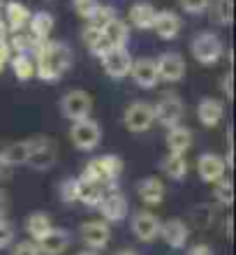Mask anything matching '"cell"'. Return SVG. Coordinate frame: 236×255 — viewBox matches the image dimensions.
<instances>
[{
    "label": "cell",
    "instance_id": "1",
    "mask_svg": "<svg viewBox=\"0 0 236 255\" xmlns=\"http://www.w3.org/2000/svg\"><path fill=\"white\" fill-rule=\"evenodd\" d=\"M35 58V77H40L47 84H56L63 74L72 67V49L63 42L47 40L37 49Z\"/></svg>",
    "mask_w": 236,
    "mask_h": 255
},
{
    "label": "cell",
    "instance_id": "2",
    "mask_svg": "<svg viewBox=\"0 0 236 255\" xmlns=\"http://www.w3.org/2000/svg\"><path fill=\"white\" fill-rule=\"evenodd\" d=\"M121 172H123V160L118 155H114V153L100 155V158H93V160H88L83 165L79 181L81 183H102V186H109V188H116Z\"/></svg>",
    "mask_w": 236,
    "mask_h": 255
},
{
    "label": "cell",
    "instance_id": "3",
    "mask_svg": "<svg viewBox=\"0 0 236 255\" xmlns=\"http://www.w3.org/2000/svg\"><path fill=\"white\" fill-rule=\"evenodd\" d=\"M223 40L218 37L216 33H199L195 35V40L190 44V51L195 56L197 63H202V65H216L220 58H223Z\"/></svg>",
    "mask_w": 236,
    "mask_h": 255
},
{
    "label": "cell",
    "instance_id": "4",
    "mask_svg": "<svg viewBox=\"0 0 236 255\" xmlns=\"http://www.w3.org/2000/svg\"><path fill=\"white\" fill-rule=\"evenodd\" d=\"M28 146H30V155H28V165L37 172H44V169H51L56 165V153L58 148L49 137L44 134H37L33 139H28Z\"/></svg>",
    "mask_w": 236,
    "mask_h": 255
},
{
    "label": "cell",
    "instance_id": "5",
    "mask_svg": "<svg viewBox=\"0 0 236 255\" xmlns=\"http://www.w3.org/2000/svg\"><path fill=\"white\" fill-rule=\"evenodd\" d=\"M93 112V98L86 93V91H68V93L61 98V114L68 119V121H81V119H88Z\"/></svg>",
    "mask_w": 236,
    "mask_h": 255
},
{
    "label": "cell",
    "instance_id": "6",
    "mask_svg": "<svg viewBox=\"0 0 236 255\" xmlns=\"http://www.w3.org/2000/svg\"><path fill=\"white\" fill-rule=\"evenodd\" d=\"M123 123H125V128H128L130 132H149L151 128H153V123H156V112H153V105H149V102H142L137 100L132 102V105H128V109H125V114H123Z\"/></svg>",
    "mask_w": 236,
    "mask_h": 255
},
{
    "label": "cell",
    "instance_id": "7",
    "mask_svg": "<svg viewBox=\"0 0 236 255\" xmlns=\"http://www.w3.org/2000/svg\"><path fill=\"white\" fill-rule=\"evenodd\" d=\"M70 137H72V144H75L79 151H95L102 141V130L97 126V121L93 119H81V121L72 123V130H70Z\"/></svg>",
    "mask_w": 236,
    "mask_h": 255
},
{
    "label": "cell",
    "instance_id": "8",
    "mask_svg": "<svg viewBox=\"0 0 236 255\" xmlns=\"http://www.w3.org/2000/svg\"><path fill=\"white\" fill-rule=\"evenodd\" d=\"M153 112H156V123L169 128L174 126H183V119H185V105L178 95H164L160 98L157 105H153Z\"/></svg>",
    "mask_w": 236,
    "mask_h": 255
},
{
    "label": "cell",
    "instance_id": "9",
    "mask_svg": "<svg viewBox=\"0 0 236 255\" xmlns=\"http://www.w3.org/2000/svg\"><path fill=\"white\" fill-rule=\"evenodd\" d=\"M130 230L142 244H153L160 237V218L151 211H137L130 221Z\"/></svg>",
    "mask_w": 236,
    "mask_h": 255
},
{
    "label": "cell",
    "instance_id": "10",
    "mask_svg": "<svg viewBox=\"0 0 236 255\" xmlns=\"http://www.w3.org/2000/svg\"><path fill=\"white\" fill-rule=\"evenodd\" d=\"M100 61H102L104 72H107L111 79H125V77L130 74V67H132V56H130L128 47L109 49Z\"/></svg>",
    "mask_w": 236,
    "mask_h": 255
},
{
    "label": "cell",
    "instance_id": "11",
    "mask_svg": "<svg viewBox=\"0 0 236 255\" xmlns=\"http://www.w3.org/2000/svg\"><path fill=\"white\" fill-rule=\"evenodd\" d=\"M100 214L104 223H121L130 211V202L121 190H111L104 195V200L100 202Z\"/></svg>",
    "mask_w": 236,
    "mask_h": 255
},
{
    "label": "cell",
    "instance_id": "12",
    "mask_svg": "<svg viewBox=\"0 0 236 255\" xmlns=\"http://www.w3.org/2000/svg\"><path fill=\"white\" fill-rule=\"evenodd\" d=\"M130 77L135 79V84L139 88H151L157 86V65H156V58H149V56H142V58H132V67H130Z\"/></svg>",
    "mask_w": 236,
    "mask_h": 255
},
{
    "label": "cell",
    "instance_id": "13",
    "mask_svg": "<svg viewBox=\"0 0 236 255\" xmlns=\"http://www.w3.org/2000/svg\"><path fill=\"white\" fill-rule=\"evenodd\" d=\"M157 65V77L162 81H181L185 77V58L176 51H164L156 58Z\"/></svg>",
    "mask_w": 236,
    "mask_h": 255
},
{
    "label": "cell",
    "instance_id": "14",
    "mask_svg": "<svg viewBox=\"0 0 236 255\" xmlns=\"http://www.w3.org/2000/svg\"><path fill=\"white\" fill-rule=\"evenodd\" d=\"M160 237L169 249H185L190 239V225L181 218H169V221L160 223Z\"/></svg>",
    "mask_w": 236,
    "mask_h": 255
},
{
    "label": "cell",
    "instance_id": "15",
    "mask_svg": "<svg viewBox=\"0 0 236 255\" xmlns=\"http://www.w3.org/2000/svg\"><path fill=\"white\" fill-rule=\"evenodd\" d=\"M197 172H199V179L204 183H218L227 176V165H225L223 155L216 153H204L199 160H197Z\"/></svg>",
    "mask_w": 236,
    "mask_h": 255
},
{
    "label": "cell",
    "instance_id": "16",
    "mask_svg": "<svg viewBox=\"0 0 236 255\" xmlns=\"http://www.w3.org/2000/svg\"><path fill=\"white\" fill-rule=\"evenodd\" d=\"M111 239V230H109V223L104 221H88L81 225V242L86 244L88 249L100 251L104 249Z\"/></svg>",
    "mask_w": 236,
    "mask_h": 255
},
{
    "label": "cell",
    "instance_id": "17",
    "mask_svg": "<svg viewBox=\"0 0 236 255\" xmlns=\"http://www.w3.org/2000/svg\"><path fill=\"white\" fill-rule=\"evenodd\" d=\"M30 16H33V12H30L23 2H19V0H9V2H5V7H2V21L7 23L9 33H23L28 28Z\"/></svg>",
    "mask_w": 236,
    "mask_h": 255
},
{
    "label": "cell",
    "instance_id": "18",
    "mask_svg": "<svg viewBox=\"0 0 236 255\" xmlns=\"http://www.w3.org/2000/svg\"><path fill=\"white\" fill-rule=\"evenodd\" d=\"M183 28V21L181 16L171 9H162V12L156 14V23H153V30L160 40H176L178 33Z\"/></svg>",
    "mask_w": 236,
    "mask_h": 255
},
{
    "label": "cell",
    "instance_id": "19",
    "mask_svg": "<svg viewBox=\"0 0 236 255\" xmlns=\"http://www.w3.org/2000/svg\"><path fill=\"white\" fill-rule=\"evenodd\" d=\"M40 255H63L70 249V232L63 228H51L47 237L37 242Z\"/></svg>",
    "mask_w": 236,
    "mask_h": 255
},
{
    "label": "cell",
    "instance_id": "20",
    "mask_svg": "<svg viewBox=\"0 0 236 255\" xmlns=\"http://www.w3.org/2000/svg\"><path fill=\"white\" fill-rule=\"evenodd\" d=\"M197 119L204 128H218L225 119V107L223 102L216 100V98H204L199 105H197Z\"/></svg>",
    "mask_w": 236,
    "mask_h": 255
},
{
    "label": "cell",
    "instance_id": "21",
    "mask_svg": "<svg viewBox=\"0 0 236 255\" xmlns=\"http://www.w3.org/2000/svg\"><path fill=\"white\" fill-rule=\"evenodd\" d=\"M164 183L157 179V176H146L142 181L137 183V195H139V200L144 204H149V207H157L162 200H164Z\"/></svg>",
    "mask_w": 236,
    "mask_h": 255
},
{
    "label": "cell",
    "instance_id": "22",
    "mask_svg": "<svg viewBox=\"0 0 236 255\" xmlns=\"http://www.w3.org/2000/svg\"><path fill=\"white\" fill-rule=\"evenodd\" d=\"M167 148L169 153H178V155H185L192 148V141H195V137H192V130L185 126H174L167 130Z\"/></svg>",
    "mask_w": 236,
    "mask_h": 255
},
{
    "label": "cell",
    "instance_id": "23",
    "mask_svg": "<svg viewBox=\"0 0 236 255\" xmlns=\"http://www.w3.org/2000/svg\"><path fill=\"white\" fill-rule=\"evenodd\" d=\"M156 14H157V9L151 5V2L139 0V2H135V5L130 7L128 19H130V23H132L135 28H139V30H153Z\"/></svg>",
    "mask_w": 236,
    "mask_h": 255
},
{
    "label": "cell",
    "instance_id": "24",
    "mask_svg": "<svg viewBox=\"0 0 236 255\" xmlns=\"http://www.w3.org/2000/svg\"><path fill=\"white\" fill-rule=\"evenodd\" d=\"M54 16L49 12H35L28 21V28L26 33L33 37L35 42H47L51 37V30H54Z\"/></svg>",
    "mask_w": 236,
    "mask_h": 255
},
{
    "label": "cell",
    "instance_id": "25",
    "mask_svg": "<svg viewBox=\"0 0 236 255\" xmlns=\"http://www.w3.org/2000/svg\"><path fill=\"white\" fill-rule=\"evenodd\" d=\"M102 35H104V40L109 42L111 49H123L130 40V26L116 16L114 21H109L107 26L102 28Z\"/></svg>",
    "mask_w": 236,
    "mask_h": 255
},
{
    "label": "cell",
    "instance_id": "26",
    "mask_svg": "<svg viewBox=\"0 0 236 255\" xmlns=\"http://www.w3.org/2000/svg\"><path fill=\"white\" fill-rule=\"evenodd\" d=\"M81 40H83V44H86L88 51H90L95 58H102V56L111 49V47H109V42L104 40V35H102L100 28L90 26V23H86V26H83V30H81Z\"/></svg>",
    "mask_w": 236,
    "mask_h": 255
},
{
    "label": "cell",
    "instance_id": "27",
    "mask_svg": "<svg viewBox=\"0 0 236 255\" xmlns=\"http://www.w3.org/2000/svg\"><path fill=\"white\" fill-rule=\"evenodd\" d=\"M51 218H49L47 214H42V211H35V214H30L26 218V232L30 235V242H40L42 237H47L49 232H51Z\"/></svg>",
    "mask_w": 236,
    "mask_h": 255
},
{
    "label": "cell",
    "instance_id": "28",
    "mask_svg": "<svg viewBox=\"0 0 236 255\" xmlns=\"http://www.w3.org/2000/svg\"><path fill=\"white\" fill-rule=\"evenodd\" d=\"M111 190L118 188H109V186H102V183H81V193H79V202L86 204V207L97 209L100 202L104 200V195L111 193Z\"/></svg>",
    "mask_w": 236,
    "mask_h": 255
},
{
    "label": "cell",
    "instance_id": "29",
    "mask_svg": "<svg viewBox=\"0 0 236 255\" xmlns=\"http://www.w3.org/2000/svg\"><path fill=\"white\" fill-rule=\"evenodd\" d=\"M2 151V158H5L7 167H21V165H28V155H30V146L26 141H14L7 148H0Z\"/></svg>",
    "mask_w": 236,
    "mask_h": 255
},
{
    "label": "cell",
    "instance_id": "30",
    "mask_svg": "<svg viewBox=\"0 0 236 255\" xmlns=\"http://www.w3.org/2000/svg\"><path fill=\"white\" fill-rule=\"evenodd\" d=\"M162 172L169 176V179H174V181H183L185 174H188V160H185V155H178V153H169L164 160L160 162Z\"/></svg>",
    "mask_w": 236,
    "mask_h": 255
},
{
    "label": "cell",
    "instance_id": "31",
    "mask_svg": "<svg viewBox=\"0 0 236 255\" xmlns=\"http://www.w3.org/2000/svg\"><path fill=\"white\" fill-rule=\"evenodd\" d=\"M7 65L14 70V77L21 81H28L35 77V58L30 54H14Z\"/></svg>",
    "mask_w": 236,
    "mask_h": 255
},
{
    "label": "cell",
    "instance_id": "32",
    "mask_svg": "<svg viewBox=\"0 0 236 255\" xmlns=\"http://www.w3.org/2000/svg\"><path fill=\"white\" fill-rule=\"evenodd\" d=\"M190 223L195 230H209L213 223H216V211L211 204H199V207H192L190 211Z\"/></svg>",
    "mask_w": 236,
    "mask_h": 255
},
{
    "label": "cell",
    "instance_id": "33",
    "mask_svg": "<svg viewBox=\"0 0 236 255\" xmlns=\"http://www.w3.org/2000/svg\"><path fill=\"white\" fill-rule=\"evenodd\" d=\"M211 9V19L220 23V26H232L234 21V7H232V0H213L209 2Z\"/></svg>",
    "mask_w": 236,
    "mask_h": 255
},
{
    "label": "cell",
    "instance_id": "34",
    "mask_svg": "<svg viewBox=\"0 0 236 255\" xmlns=\"http://www.w3.org/2000/svg\"><path fill=\"white\" fill-rule=\"evenodd\" d=\"M79 193H81L79 176L63 179L61 186H58V197H61V202H65V204H75V202H79Z\"/></svg>",
    "mask_w": 236,
    "mask_h": 255
},
{
    "label": "cell",
    "instance_id": "35",
    "mask_svg": "<svg viewBox=\"0 0 236 255\" xmlns=\"http://www.w3.org/2000/svg\"><path fill=\"white\" fill-rule=\"evenodd\" d=\"M216 188H213V195H216L218 204H223V207H232L234 204V183H232V179H227L225 176L223 181L213 183Z\"/></svg>",
    "mask_w": 236,
    "mask_h": 255
},
{
    "label": "cell",
    "instance_id": "36",
    "mask_svg": "<svg viewBox=\"0 0 236 255\" xmlns=\"http://www.w3.org/2000/svg\"><path fill=\"white\" fill-rule=\"evenodd\" d=\"M116 19V9L114 7H109V5H97L95 7V12L90 14V19H88V23L95 28H104L109 23V21H114Z\"/></svg>",
    "mask_w": 236,
    "mask_h": 255
},
{
    "label": "cell",
    "instance_id": "37",
    "mask_svg": "<svg viewBox=\"0 0 236 255\" xmlns=\"http://www.w3.org/2000/svg\"><path fill=\"white\" fill-rule=\"evenodd\" d=\"M100 5L97 0H72V7H75V12L79 14L81 19H90V14L95 12V7Z\"/></svg>",
    "mask_w": 236,
    "mask_h": 255
},
{
    "label": "cell",
    "instance_id": "38",
    "mask_svg": "<svg viewBox=\"0 0 236 255\" xmlns=\"http://www.w3.org/2000/svg\"><path fill=\"white\" fill-rule=\"evenodd\" d=\"M14 225L7 218H0V249H7L14 242Z\"/></svg>",
    "mask_w": 236,
    "mask_h": 255
},
{
    "label": "cell",
    "instance_id": "39",
    "mask_svg": "<svg viewBox=\"0 0 236 255\" xmlns=\"http://www.w3.org/2000/svg\"><path fill=\"white\" fill-rule=\"evenodd\" d=\"M178 2H181V7L188 14H204V12H209L211 0H178Z\"/></svg>",
    "mask_w": 236,
    "mask_h": 255
},
{
    "label": "cell",
    "instance_id": "40",
    "mask_svg": "<svg viewBox=\"0 0 236 255\" xmlns=\"http://www.w3.org/2000/svg\"><path fill=\"white\" fill-rule=\"evenodd\" d=\"M12 255H40V249H37V244L26 239V242H19L14 246Z\"/></svg>",
    "mask_w": 236,
    "mask_h": 255
},
{
    "label": "cell",
    "instance_id": "41",
    "mask_svg": "<svg viewBox=\"0 0 236 255\" xmlns=\"http://www.w3.org/2000/svg\"><path fill=\"white\" fill-rule=\"evenodd\" d=\"M232 81H234V74H232V70H230V72H225V77H223V93H225V98H227V100H232V98H234Z\"/></svg>",
    "mask_w": 236,
    "mask_h": 255
},
{
    "label": "cell",
    "instance_id": "42",
    "mask_svg": "<svg viewBox=\"0 0 236 255\" xmlns=\"http://www.w3.org/2000/svg\"><path fill=\"white\" fill-rule=\"evenodd\" d=\"M188 255H213V251H211L209 244H195V246L188 251Z\"/></svg>",
    "mask_w": 236,
    "mask_h": 255
},
{
    "label": "cell",
    "instance_id": "43",
    "mask_svg": "<svg viewBox=\"0 0 236 255\" xmlns=\"http://www.w3.org/2000/svg\"><path fill=\"white\" fill-rule=\"evenodd\" d=\"M7 193L0 190V218H7Z\"/></svg>",
    "mask_w": 236,
    "mask_h": 255
},
{
    "label": "cell",
    "instance_id": "44",
    "mask_svg": "<svg viewBox=\"0 0 236 255\" xmlns=\"http://www.w3.org/2000/svg\"><path fill=\"white\" fill-rule=\"evenodd\" d=\"M7 37H9V28H7V23L2 19H0V42H5Z\"/></svg>",
    "mask_w": 236,
    "mask_h": 255
},
{
    "label": "cell",
    "instance_id": "45",
    "mask_svg": "<svg viewBox=\"0 0 236 255\" xmlns=\"http://www.w3.org/2000/svg\"><path fill=\"white\" fill-rule=\"evenodd\" d=\"M225 232L227 237H232V216H227V221H225Z\"/></svg>",
    "mask_w": 236,
    "mask_h": 255
},
{
    "label": "cell",
    "instance_id": "46",
    "mask_svg": "<svg viewBox=\"0 0 236 255\" xmlns=\"http://www.w3.org/2000/svg\"><path fill=\"white\" fill-rule=\"evenodd\" d=\"M116 255H139L137 251H132V249H123V251H118Z\"/></svg>",
    "mask_w": 236,
    "mask_h": 255
},
{
    "label": "cell",
    "instance_id": "47",
    "mask_svg": "<svg viewBox=\"0 0 236 255\" xmlns=\"http://www.w3.org/2000/svg\"><path fill=\"white\" fill-rule=\"evenodd\" d=\"M5 169H7V165H5V158H2V151H0V176H2Z\"/></svg>",
    "mask_w": 236,
    "mask_h": 255
},
{
    "label": "cell",
    "instance_id": "48",
    "mask_svg": "<svg viewBox=\"0 0 236 255\" xmlns=\"http://www.w3.org/2000/svg\"><path fill=\"white\" fill-rule=\"evenodd\" d=\"M77 255H97L95 251H81V253H77Z\"/></svg>",
    "mask_w": 236,
    "mask_h": 255
},
{
    "label": "cell",
    "instance_id": "49",
    "mask_svg": "<svg viewBox=\"0 0 236 255\" xmlns=\"http://www.w3.org/2000/svg\"><path fill=\"white\" fill-rule=\"evenodd\" d=\"M7 67V61H2V58H0V74H2V70H5Z\"/></svg>",
    "mask_w": 236,
    "mask_h": 255
},
{
    "label": "cell",
    "instance_id": "50",
    "mask_svg": "<svg viewBox=\"0 0 236 255\" xmlns=\"http://www.w3.org/2000/svg\"><path fill=\"white\" fill-rule=\"evenodd\" d=\"M2 7H5V0H0V19H2Z\"/></svg>",
    "mask_w": 236,
    "mask_h": 255
}]
</instances>
